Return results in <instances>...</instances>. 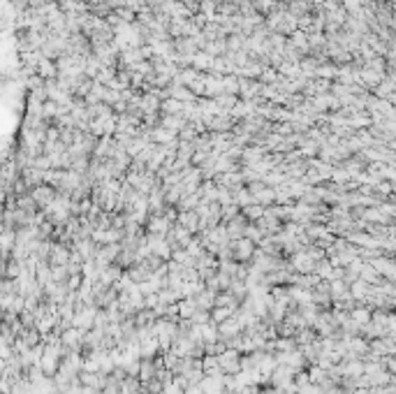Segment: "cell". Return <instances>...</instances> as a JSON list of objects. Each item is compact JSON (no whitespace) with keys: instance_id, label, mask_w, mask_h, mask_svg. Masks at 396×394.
Segmentation results:
<instances>
[{"instance_id":"cell-1","label":"cell","mask_w":396,"mask_h":394,"mask_svg":"<svg viewBox=\"0 0 396 394\" xmlns=\"http://www.w3.org/2000/svg\"><path fill=\"white\" fill-rule=\"evenodd\" d=\"M218 369L222 376H237V373H241V352L227 348L222 355H218Z\"/></svg>"},{"instance_id":"cell-2","label":"cell","mask_w":396,"mask_h":394,"mask_svg":"<svg viewBox=\"0 0 396 394\" xmlns=\"http://www.w3.org/2000/svg\"><path fill=\"white\" fill-rule=\"evenodd\" d=\"M253 253H255V244L250 239L241 236V239H234L232 241V260L234 262H250Z\"/></svg>"},{"instance_id":"cell-3","label":"cell","mask_w":396,"mask_h":394,"mask_svg":"<svg viewBox=\"0 0 396 394\" xmlns=\"http://www.w3.org/2000/svg\"><path fill=\"white\" fill-rule=\"evenodd\" d=\"M146 228H149V234H160L165 236L167 234V230L172 228V223H169L165 216H153V218L146 223Z\"/></svg>"},{"instance_id":"cell-4","label":"cell","mask_w":396,"mask_h":394,"mask_svg":"<svg viewBox=\"0 0 396 394\" xmlns=\"http://www.w3.org/2000/svg\"><path fill=\"white\" fill-rule=\"evenodd\" d=\"M178 225H183L190 234L197 232V230H199V216H197V211L195 209L193 211H183V213L178 216Z\"/></svg>"},{"instance_id":"cell-5","label":"cell","mask_w":396,"mask_h":394,"mask_svg":"<svg viewBox=\"0 0 396 394\" xmlns=\"http://www.w3.org/2000/svg\"><path fill=\"white\" fill-rule=\"evenodd\" d=\"M51 262H53V267H61V264L70 262V253H67V248L56 246V248H53V253H51Z\"/></svg>"},{"instance_id":"cell-6","label":"cell","mask_w":396,"mask_h":394,"mask_svg":"<svg viewBox=\"0 0 396 394\" xmlns=\"http://www.w3.org/2000/svg\"><path fill=\"white\" fill-rule=\"evenodd\" d=\"M33 200H35L37 204H51L53 202V190L51 188H37L35 193H33Z\"/></svg>"},{"instance_id":"cell-7","label":"cell","mask_w":396,"mask_h":394,"mask_svg":"<svg viewBox=\"0 0 396 394\" xmlns=\"http://www.w3.org/2000/svg\"><path fill=\"white\" fill-rule=\"evenodd\" d=\"M190 324H206V323H211V315H209V311H202V308H197L190 318Z\"/></svg>"}]
</instances>
